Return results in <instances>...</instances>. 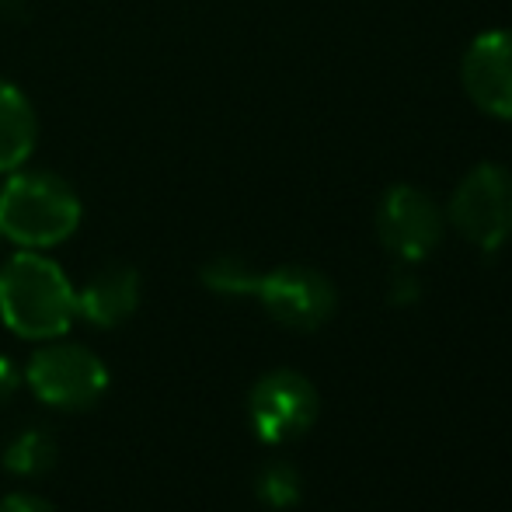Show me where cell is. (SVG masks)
Returning a JSON list of instances; mask_svg holds the SVG:
<instances>
[{
	"instance_id": "11",
	"label": "cell",
	"mask_w": 512,
	"mask_h": 512,
	"mask_svg": "<svg viewBox=\"0 0 512 512\" xmlns=\"http://www.w3.org/2000/svg\"><path fill=\"white\" fill-rule=\"evenodd\" d=\"M60 446H56L53 432L42 425H28L21 429L11 443L4 446V471H11L14 478H42L56 467Z\"/></svg>"
},
{
	"instance_id": "5",
	"label": "cell",
	"mask_w": 512,
	"mask_h": 512,
	"mask_svg": "<svg viewBox=\"0 0 512 512\" xmlns=\"http://www.w3.org/2000/svg\"><path fill=\"white\" fill-rule=\"evenodd\" d=\"M251 429L265 443H286L317 418V391L297 370H272L251 387Z\"/></svg>"
},
{
	"instance_id": "10",
	"label": "cell",
	"mask_w": 512,
	"mask_h": 512,
	"mask_svg": "<svg viewBox=\"0 0 512 512\" xmlns=\"http://www.w3.org/2000/svg\"><path fill=\"white\" fill-rule=\"evenodd\" d=\"M35 147V112L32 102L0 77V175H11L32 157Z\"/></svg>"
},
{
	"instance_id": "14",
	"label": "cell",
	"mask_w": 512,
	"mask_h": 512,
	"mask_svg": "<svg viewBox=\"0 0 512 512\" xmlns=\"http://www.w3.org/2000/svg\"><path fill=\"white\" fill-rule=\"evenodd\" d=\"M422 297V286H418V279L411 276V272H394V279H391V300L394 304H415V300Z\"/></svg>"
},
{
	"instance_id": "6",
	"label": "cell",
	"mask_w": 512,
	"mask_h": 512,
	"mask_svg": "<svg viewBox=\"0 0 512 512\" xmlns=\"http://www.w3.org/2000/svg\"><path fill=\"white\" fill-rule=\"evenodd\" d=\"M377 234L380 244L401 262H422L432 255L443 237V213L439 206L415 185H394L384 192L377 206Z\"/></svg>"
},
{
	"instance_id": "12",
	"label": "cell",
	"mask_w": 512,
	"mask_h": 512,
	"mask_svg": "<svg viewBox=\"0 0 512 512\" xmlns=\"http://www.w3.org/2000/svg\"><path fill=\"white\" fill-rule=\"evenodd\" d=\"M203 286L220 297H255L262 272L241 255H216L203 265Z\"/></svg>"
},
{
	"instance_id": "17",
	"label": "cell",
	"mask_w": 512,
	"mask_h": 512,
	"mask_svg": "<svg viewBox=\"0 0 512 512\" xmlns=\"http://www.w3.org/2000/svg\"><path fill=\"white\" fill-rule=\"evenodd\" d=\"M0 241H4V237H0Z\"/></svg>"
},
{
	"instance_id": "7",
	"label": "cell",
	"mask_w": 512,
	"mask_h": 512,
	"mask_svg": "<svg viewBox=\"0 0 512 512\" xmlns=\"http://www.w3.org/2000/svg\"><path fill=\"white\" fill-rule=\"evenodd\" d=\"M255 297L279 324L297 331H314L335 310V286L307 265H283L262 272Z\"/></svg>"
},
{
	"instance_id": "3",
	"label": "cell",
	"mask_w": 512,
	"mask_h": 512,
	"mask_svg": "<svg viewBox=\"0 0 512 512\" xmlns=\"http://www.w3.org/2000/svg\"><path fill=\"white\" fill-rule=\"evenodd\" d=\"M450 223L481 251H499L512 237V171L478 164L450 196Z\"/></svg>"
},
{
	"instance_id": "16",
	"label": "cell",
	"mask_w": 512,
	"mask_h": 512,
	"mask_svg": "<svg viewBox=\"0 0 512 512\" xmlns=\"http://www.w3.org/2000/svg\"><path fill=\"white\" fill-rule=\"evenodd\" d=\"M18 387H21V373H18V366H14L11 359L0 356V405H4V401H11Z\"/></svg>"
},
{
	"instance_id": "8",
	"label": "cell",
	"mask_w": 512,
	"mask_h": 512,
	"mask_svg": "<svg viewBox=\"0 0 512 512\" xmlns=\"http://www.w3.org/2000/svg\"><path fill=\"white\" fill-rule=\"evenodd\" d=\"M460 77L481 112L512 119V32L478 35L464 53Z\"/></svg>"
},
{
	"instance_id": "2",
	"label": "cell",
	"mask_w": 512,
	"mask_h": 512,
	"mask_svg": "<svg viewBox=\"0 0 512 512\" xmlns=\"http://www.w3.org/2000/svg\"><path fill=\"white\" fill-rule=\"evenodd\" d=\"M81 223V199L53 171H11L0 189V237L28 251L63 244Z\"/></svg>"
},
{
	"instance_id": "15",
	"label": "cell",
	"mask_w": 512,
	"mask_h": 512,
	"mask_svg": "<svg viewBox=\"0 0 512 512\" xmlns=\"http://www.w3.org/2000/svg\"><path fill=\"white\" fill-rule=\"evenodd\" d=\"M0 512H53V506L46 499H39V495L14 492L7 499H0Z\"/></svg>"
},
{
	"instance_id": "1",
	"label": "cell",
	"mask_w": 512,
	"mask_h": 512,
	"mask_svg": "<svg viewBox=\"0 0 512 512\" xmlns=\"http://www.w3.org/2000/svg\"><path fill=\"white\" fill-rule=\"evenodd\" d=\"M77 317V290L67 272L39 251H18L0 269V321L21 338H60Z\"/></svg>"
},
{
	"instance_id": "9",
	"label": "cell",
	"mask_w": 512,
	"mask_h": 512,
	"mask_svg": "<svg viewBox=\"0 0 512 512\" xmlns=\"http://www.w3.org/2000/svg\"><path fill=\"white\" fill-rule=\"evenodd\" d=\"M140 272L133 265H105L77 290V317L95 328H115L140 307Z\"/></svg>"
},
{
	"instance_id": "13",
	"label": "cell",
	"mask_w": 512,
	"mask_h": 512,
	"mask_svg": "<svg viewBox=\"0 0 512 512\" xmlns=\"http://www.w3.org/2000/svg\"><path fill=\"white\" fill-rule=\"evenodd\" d=\"M258 488V499L265 502V506L272 509H290L300 502V474L293 471L290 464H283V460H276V464H269L262 474H258L255 481Z\"/></svg>"
},
{
	"instance_id": "4",
	"label": "cell",
	"mask_w": 512,
	"mask_h": 512,
	"mask_svg": "<svg viewBox=\"0 0 512 512\" xmlns=\"http://www.w3.org/2000/svg\"><path fill=\"white\" fill-rule=\"evenodd\" d=\"M25 380L42 405L81 411L91 408L105 394L108 370L102 359L84 345H46L32 356Z\"/></svg>"
}]
</instances>
